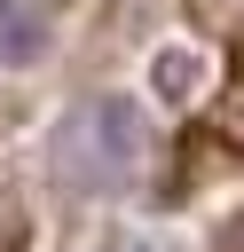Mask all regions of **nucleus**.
<instances>
[{"instance_id": "obj_1", "label": "nucleus", "mask_w": 244, "mask_h": 252, "mask_svg": "<svg viewBox=\"0 0 244 252\" xmlns=\"http://www.w3.org/2000/svg\"><path fill=\"white\" fill-rule=\"evenodd\" d=\"M142 158H150V126L118 94H94L55 126V173L71 189H118L142 173Z\"/></svg>"}, {"instance_id": "obj_2", "label": "nucleus", "mask_w": 244, "mask_h": 252, "mask_svg": "<svg viewBox=\"0 0 244 252\" xmlns=\"http://www.w3.org/2000/svg\"><path fill=\"white\" fill-rule=\"evenodd\" d=\"M47 47V8L39 0H0V63H31Z\"/></svg>"}, {"instance_id": "obj_3", "label": "nucleus", "mask_w": 244, "mask_h": 252, "mask_svg": "<svg viewBox=\"0 0 244 252\" xmlns=\"http://www.w3.org/2000/svg\"><path fill=\"white\" fill-rule=\"evenodd\" d=\"M205 87V55L197 47H157V94L165 102H189Z\"/></svg>"}, {"instance_id": "obj_4", "label": "nucleus", "mask_w": 244, "mask_h": 252, "mask_svg": "<svg viewBox=\"0 0 244 252\" xmlns=\"http://www.w3.org/2000/svg\"><path fill=\"white\" fill-rule=\"evenodd\" d=\"M94 252H189V244H173V236H157V228H118V236H102Z\"/></svg>"}]
</instances>
